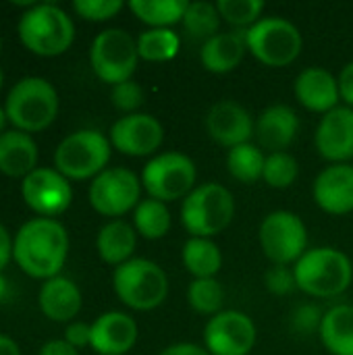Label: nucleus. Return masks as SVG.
Here are the masks:
<instances>
[{"mask_svg": "<svg viewBox=\"0 0 353 355\" xmlns=\"http://www.w3.org/2000/svg\"><path fill=\"white\" fill-rule=\"evenodd\" d=\"M69 254L67 229L54 218H31L12 239V258L33 279L58 277Z\"/></svg>", "mask_w": 353, "mask_h": 355, "instance_id": "f257e3e1", "label": "nucleus"}, {"mask_svg": "<svg viewBox=\"0 0 353 355\" xmlns=\"http://www.w3.org/2000/svg\"><path fill=\"white\" fill-rule=\"evenodd\" d=\"M298 289L312 297H337L350 289L353 264L341 250L314 248L308 250L293 266Z\"/></svg>", "mask_w": 353, "mask_h": 355, "instance_id": "f03ea898", "label": "nucleus"}, {"mask_svg": "<svg viewBox=\"0 0 353 355\" xmlns=\"http://www.w3.org/2000/svg\"><path fill=\"white\" fill-rule=\"evenodd\" d=\"M4 112L19 131H42L58 114V94L44 77H23L10 87Z\"/></svg>", "mask_w": 353, "mask_h": 355, "instance_id": "7ed1b4c3", "label": "nucleus"}, {"mask_svg": "<svg viewBox=\"0 0 353 355\" xmlns=\"http://www.w3.org/2000/svg\"><path fill=\"white\" fill-rule=\"evenodd\" d=\"M17 29L23 46L40 56L62 54L75 37L73 19L60 6L50 2L27 8L19 19Z\"/></svg>", "mask_w": 353, "mask_h": 355, "instance_id": "20e7f679", "label": "nucleus"}, {"mask_svg": "<svg viewBox=\"0 0 353 355\" xmlns=\"http://www.w3.org/2000/svg\"><path fill=\"white\" fill-rule=\"evenodd\" d=\"M235 216L231 191L218 183L198 185L181 206V225L191 237L210 239L223 233Z\"/></svg>", "mask_w": 353, "mask_h": 355, "instance_id": "39448f33", "label": "nucleus"}, {"mask_svg": "<svg viewBox=\"0 0 353 355\" xmlns=\"http://www.w3.org/2000/svg\"><path fill=\"white\" fill-rule=\"evenodd\" d=\"M112 287L125 306L137 312H148L164 304L169 295V277L156 262L131 258L114 268Z\"/></svg>", "mask_w": 353, "mask_h": 355, "instance_id": "423d86ee", "label": "nucleus"}, {"mask_svg": "<svg viewBox=\"0 0 353 355\" xmlns=\"http://www.w3.org/2000/svg\"><path fill=\"white\" fill-rule=\"evenodd\" d=\"M248 50L266 67L279 69L298 60L304 48L300 29L281 17H264L246 29Z\"/></svg>", "mask_w": 353, "mask_h": 355, "instance_id": "0eeeda50", "label": "nucleus"}, {"mask_svg": "<svg viewBox=\"0 0 353 355\" xmlns=\"http://www.w3.org/2000/svg\"><path fill=\"white\" fill-rule=\"evenodd\" d=\"M110 146V139L96 129L75 131L58 144L54 152V166L67 179H96L106 171Z\"/></svg>", "mask_w": 353, "mask_h": 355, "instance_id": "6e6552de", "label": "nucleus"}, {"mask_svg": "<svg viewBox=\"0 0 353 355\" xmlns=\"http://www.w3.org/2000/svg\"><path fill=\"white\" fill-rule=\"evenodd\" d=\"M198 171L189 156L181 152H164L154 156L141 171V185L150 198L158 202H175L187 198L196 189Z\"/></svg>", "mask_w": 353, "mask_h": 355, "instance_id": "1a4fd4ad", "label": "nucleus"}, {"mask_svg": "<svg viewBox=\"0 0 353 355\" xmlns=\"http://www.w3.org/2000/svg\"><path fill=\"white\" fill-rule=\"evenodd\" d=\"M139 52L137 40L131 37L125 29L110 27L98 33L89 48V62L94 73L112 85L129 81L137 69Z\"/></svg>", "mask_w": 353, "mask_h": 355, "instance_id": "9d476101", "label": "nucleus"}, {"mask_svg": "<svg viewBox=\"0 0 353 355\" xmlns=\"http://www.w3.org/2000/svg\"><path fill=\"white\" fill-rule=\"evenodd\" d=\"M260 248L275 266L295 264L308 252L304 220L289 210L270 212L260 225Z\"/></svg>", "mask_w": 353, "mask_h": 355, "instance_id": "9b49d317", "label": "nucleus"}, {"mask_svg": "<svg viewBox=\"0 0 353 355\" xmlns=\"http://www.w3.org/2000/svg\"><path fill=\"white\" fill-rule=\"evenodd\" d=\"M141 193V179L123 166L102 171L89 185V204L102 216H123L135 210Z\"/></svg>", "mask_w": 353, "mask_h": 355, "instance_id": "f8f14e48", "label": "nucleus"}, {"mask_svg": "<svg viewBox=\"0 0 353 355\" xmlns=\"http://www.w3.org/2000/svg\"><path fill=\"white\" fill-rule=\"evenodd\" d=\"M256 324L239 310H223L204 329V347L210 355H248L256 345Z\"/></svg>", "mask_w": 353, "mask_h": 355, "instance_id": "ddd939ff", "label": "nucleus"}, {"mask_svg": "<svg viewBox=\"0 0 353 355\" xmlns=\"http://www.w3.org/2000/svg\"><path fill=\"white\" fill-rule=\"evenodd\" d=\"M21 196L33 212L50 218L71 206L73 189L69 179L56 168H35L23 179Z\"/></svg>", "mask_w": 353, "mask_h": 355, "instance_id": "4468645a", "label": "nucleus"}, {"mask_svg": "<svg viewBox=\"0 0 353 355\" xmlns=\"http://www.w3.org/2000/svg\"><path fill=\"white\" fill-rule=\"evenodd\" d=\"M164 141L160 121L146 112L125 114L110 129V144L127 156H150Z\"/></svg>", "mask_w": 353, "mask_h": 355, "instance_id": "2eb2a0df", "label": "nucleus"}, {"mask_svg": "<svg viewBox=\"0 0 353 355\" xmlns=\"http://www.w3.org/2000/svg\"><path fill=\"white\" fill-rule=\"evenodd\" d=\"M316 150L333 164H350L353 158V108L337 106L316 127Z\"/></svg>", "mask_w": 353, "mask_h": 355, "instance_id": "dca6fc26", "label": "nucleus"}, {"mask_svg": "<svg viewBox=\"0 0 353 355\" xmlns=\"http://www.w3.org/2000/svg\"><path fill=\"white\" fill-rule=\"evenodd\" d=\"M254 129H256V123L252 121L250 112L233 100L216 102L206 114L208 135L218 146L229 148V150L250 144Z\"/></svg>", "mask_w": 353, "mask_h": 355, "instance_id": "f3484780", "label": "nucleus"}, {"mask_svg": "<svg viewBox=\"0 0 353 355\" xmlns=\"http://www.w3.org/2000/svg\"><path fill=\"white\" fill-rule=\"evenodd\" d=\"M314 202L333 216L353 212V164H331L314 181Z\"/></svg>", "mask_w": 353, "mask_h": 355, "instance_id": "a211bd4d", "label": "nucleus"}, {"mask_svg": "<svg viewBox=\"0 0 353 355\" xmlns=\"http://www.w3.org/2000/svg\"><path fill=\"white\" fill-rule=\"evenodd\" d=\"M137 341V322L125 312H104L92 324L89 347L100 355H125Z\"/></svg>", "mask_w": 353, "mask_h": 355, "instance_id": "6ab92c4d", "label": "nucleus"}, {"mask_svg": "<svg viewBox=\"0 0 353 355\" xmlns=\"http://www.w3.org/2000/svg\"><path fill=\"white\" fill-rule=\"evenodd\" d=\"M298 102L312 110V112H331L333 108L339 106L341 92H339V79L322 69V67H308L304 69L293 85Z\"/></svg>", "mask_w": 353, "mask_h": 355, "instance_id": "aec40b11", "label": "nucleus"}, {"mask_svg": "<svg viewBox=\"0 0 353 355\" xmlns=\"http://www.w3.org/2000/svg\"><path fill=\"white\" fill-rule=\"evenodd\" d=\"M300 131V116L291 106L285 104H273L256 121L254 135L258 137L260 146L264 150L273 152H285L295 135Z\"/></svg>", "mask_w": 353, "mask_h": 355, "instance_id": "412c9836", "label": "nucleus"}, {"mask_svg": "<svg viewBox=\"0 0 353 355\" xmlns=\"http://www.w3.org/2000/svg\"><path fill=\"white\" fill-rule=\"evenodd\" d=\"M37 304L46 318L54 322H69L81 310V291L71 279L58 275L42 285Z\"/></svg>", "mask_w": 353, "mask_h": 355, "instance_id": "4be33fe9", "label": "nucleus"}, {"mask_svg": "<svg viewBox=\"0 0 353 355\" xmlns=\"http://www.w3.org/2000/svg\"><path fill=\"white\" fill-rule=\"evenodd\" d=\"M246 52H248L246 29H235L227 33H216L214 37L206 40L202 44L200 58L206 71L223 75L237 69Z\"/></svg>", "mask_w": 353, "mask_h": 355, "instance_id": "5701e85b", "label": "nucleus"}, {"mask_svg": "<svg viewBox=\"0 0 353 355\" xmlns=\"http://www.w3.org/2000/svg\"><path fill=\"white\" fill-rule=\"evenodd\" d=\"M37 146L25 131L10 129L0 135V173L8 177H27L35 171Z\"/></svg>", "mask_w": 353, "mask_h": 355, "instance_id": "b1692460", "label": "nucleus"}, {"mask_svg": "<svg viewBox=\"0 0 353 355\" xmlns=\"http://www.w3.org/2000/svg\"><path fill=\"white\" fill-rule=\"evenodd\" d=\"M135 245H137L135 229L121 218L106 223L96 237V250L100 258L110 266H121L129 262L135 252Z\"/></svg>", "mask_w": 353, "mask_h": 355, "instance_id": "393cba45", "label": "nucleus"}, {"mask_svg": "<svg viewBox=\"0 0 353 355\" xmlns=\"http://www.w3.org/2000/svg\"><path fill=\"white\" fill-rule=\"evenodd\" d=\"M320 341L333 355H353V306L339 304L325 312Z\"/></svg>", "mask_w": 353, "mask_h": 355, "instance_id": "a878e982", "label": "nucleus"}, {"mask_svg": "<svg viewBox=\"0 0 353 355\" xmlns=\"http://www.w3.org/2000/svg\"><path fill=\"white\" fill-rule=\"evenodd\" d=\"M183 266L193 279H214L223 266V254L212 239L189 237L181 252Z\"/></svg>", "mask_w": 353, "mask_h": 355, "instance_id": "bb28decb", "label": "nucleus"}, {"mask_svg": "<svg viewBox=\"0 0 353 355\" xmlns=\"http://www.w3.org/2000/svg\"><path fill=\"white\" fill-rule=\"evenodd\" d=\"M189 2L187 0H131L129 8L131 12L148 23L152 29H169L171 25L183 21L185 10Z\"/></svg>", "mask_w": 353, "mask_h": 355, "instance_id": "cd10ccee", "label": "nucleus"}, {"mask_svg": "<svg viewBox=\"0 0 353 355\" xmlns=\"http://www.w3.org/2000/svg\"><path fill=\"white\" fill-rule=\"evenodd\" d=\"M264 164H266V156L254 144L237 146V148L229 150V154H227L229 175L248 185H252L264 177Z\"/></svg>", "mask_w": 353, "mask_h": 355, "instance_id": "c85d7f7f", "label": "nucleus"}, {"mask_svg": "<svg viewBox=\"0 0 353 355\" xmlns=\"http://www.w3.org/2000/svg\"><path fill=\"white\" fill-rule=\"evenodd\" d=\"M135 231L146 239H162L171 229V212L164 202L154 198L141 200L133 212Z\"/></svg>", "mask_w": 353, "mask_h": 355, "instance_id": "c756f323", "label": "nucleus"}, {"mask_svg": "<svg viewBox=\"0 0 353 355\" xmlns=\"http://www.w3.org/2000/svg\"><path fill=\"white\" fill-rule=\"evenodd\" d=\"M181 40L173 29H146L137 37L139 58L150 62H166L177 56Z\"/></svg>", "mask_w": 353, "mask_h": 355, "instance_id": "7c9ffc66", "label": "nucleus"}, {"mask_svg": "<svg viewBox=\"0 0 353 355\" xmlns=\"http://www.w3.org/2000/svg\"><path fill=\"white\" fill-rule=\"evenodd\" d=\"M187 302L193 312L212 318L223 312L225 289L216 279H193L187 287Z\"/></svg>", "mask_w": 353, "mask_h": 355, "instance_id": "2f4dec72", "label": "nucleus"}, {"mask_svg": "<svg viewBox=\"0 0 353 355\" xmlns=\"http://www.w3.org/2000/svg\"><path fill=\"white\" fill-rule=\"evenodd\" d=\"M185 31L196 40H210L218 33L221 27V12L212 2H189L185 17H183Z\"/></svg>", "mask_w": 353, "mask_h": 355, "instance_id": "473e14b6", "label": "nucleus"}, {"mask_svg": "<svg viewBox=\"0 0 353 355\" xmlns=\"http://www.w3.org/2000/svg\"><path fill=\"white\" fill-rule=\"evenodd\" d=\"M300 177V164L289 152H273L266 156L264 164V181L275 189L291 187Z\"/></svg>", "mask_w": 353, "mask_h": 355, "instance_id": "72a5a7b5", "label": "nucleus"}, {"mask_svg": "<svg viewBox=\"0 0 353 355\" xmlns=\"http://www.w3.org/2000/svg\"><path fill=\"white\" fill-rule=\"evenodd\" d=\"M216 8L221 12V19L235 25L237 29H250L254 23L260 21V15L264 10L262 0H218Z\"/></svg>", "mask_w": 353, "mask_h": 355, "instance_id": "f704fd0d", "label": "nucleus"}, {"mask_svg": "<svg viewBox=\"0 0 353 355\" xmlns=\"http://www.w3.org/2000/svg\"><path fill=\"white\" fill-rule=\"evenodd\" d=\"M110 98H112L114 108H119V110H123V112H127V114H135L137 108H139V106L144 104V100H146L141 85H139L137 81H133V79L123 81V83H119V85H112Z\"/></svg>", "mask_w": 353, "mask_h": 355, "instance_id": "c9c22d12", "label": "nucleus"}, {"mask_svg": "<svg viewBox=\"0 0 353 355\" xmlns=\"http://www.w3.org/2000/svg\"><path fill=\"white\" fill-rule=\"evenodd\" d=\"M73 8L79 17L87 21H108L123 8V2L121 0H75Z\"/></svg>", "mask_w": 353, "mask_h": 355, "instance_id": "e433bc0d", "label": "nucleus"}, {"mask_svg": "<svg viewBox=\"0 0 353 355\" xmlns=\"http://www.w3.org/2000/svg\"><path fill=\"white\" fill-rule=\"evenodd\" d=\"M322 318H325V314L320 312L318 306H314V304H302L291 314V329L298 335L310 337L314 333H320Z\"/></svg>", "mask_w": 353, "mask_h": 355, "instance_id": "4c0bfd02", "label": "nucleus"}, {"mask_svg": "<svg viewBox=\"0 0 353 355\" xmlns=\"http://www.w3.org/2000/svg\"><path fill=\"white\" fill-rule=\"evenodd\" d=\"M264 285L273 295H289L298 289L295 272L289 266H273L264 275Z\"/></svg>", "mask_w": 353, "mask_h": 355, "instance_id": "58836bf2", "label": "nucleus"}, {"mask_svg": "<svg viewBox=\"0 0 353 355\" xmlns=\"http://www.w3.org/2000/svg\"><path fill=\"white\" fill-rule=\"evenodd\" d=\"M64 341L73 345L75 349L85 347L92 343V324L85 322H71L64 331Z\"/></svg>", "mask_w": 353, "mask_h": 355, "instance_id": "ea45409f", "label": "nucleus"}, {"mask_svg": "<svg viewBox=\"0 0 353 355\" xmlns=\"http://www.w3.org/2000/svg\"><path fill=\"white\" fill-rule=\"evenodd\" d=\"M339 79V92H341V100L347 102V106L353 108V60L347 62L341 71Z\"/></svg>", "mask_w": 353, "mask_h": 355, "instance_id": "a19ab883", "label": "nucleus"}, {"mask_svg": "<svg viewBox=\"0 0 353 355\" xmlns=\"http://www.w3.org/2000/svg\"><path fill=\"white\" fill-rule=\"evenodd\" d=\"M37 355H79V352L73 345H69L64 339H54L44 343Z\"/></svg>", "mask_w": 353, "mask_h": 355, "instance_id": "79ce46f5", "label": "nucleus"}, {"mask_svg": "<svg viewBox=\"0 0 353 355\" xmlns=\"http://www.w3.org/2000/svg\"><path fill=\"white\" fill-rule=\"evenodd\" d=\"M160 355H210L206 347H200L196 343H175L166 349H162Z\"/></svg>", "mask_w": 353, "mask_h": 355, "instance_id": "37998d69", "label": "nucleus"}, {"mask_svg": "<svg viewBox=\"0 0 353 355\" xmlns=\"http://www.w3.org/2000/svg\"><path fill=\"white\" fill-rule=\"evenodd\" d=\"M12 254V243H10V235L8 231L0 225V270L6 266V262L10 260Z\"/></svg>", "mask_w": 353, "mask_h": 355, "instance_id": "c03bdc74", "label": "nucleus"}, {"mask_svg": "<svg viewBox=\"0 0 353 355\" xmlns=\"http://www.w3.org/2000/svg\"><path fill=\"white\" fill-rule=\"evenodd\" d=\"M0 355H21V349L10 337L0 335Z\"/></svg>", "mask_w": 353, "mask_h": 355, "instance_id": "a18cd8bd", "label": "nucleus"}, {"mask_svg": "<svg viewBox=\"0 0 353 355\" xmlns=\"http://www.w3.org/2000/svg\"><path fill=\"white\" fill-rule=\"evenodd\" d=\"M8 293H10V287H8V281H6V277L0 272V302H4L6 297H8Z\"/></svg>", "mask_w": 353, "mask_h": 355, "instance_id": "49530a36", "label": "nucleus"}, {"mask_svg": "<svg viewBox=\"0 0 353 355\" xmlns=\"http://www.w3.org/2000/svg\"><path fill=\"white\" fill-rule=\"evenodd\" d=\"M6 121H8V116H6V112H4V108L0 106V135L6 131L4 127H6Z\"/></svg>", "mask_w": 353, "mask_h": 355, "instance_id": "de8ad7c7", "label": "nucleus"}, {"mask_svg": "<svg viewBox=\"0 0 353 355\" xmlns=\"http://www.w3.org/2000/svg\"><path fill=\"white\" fill-rule=\"evenodd\" d=\"M2 81H4V73H2V69H0V87H2Z\"/></svg>", "mask_w": 353, "mask_h": 355, "instance_id": "09e8293b", "label": "nucleus"}, {"mask_svg": "<svg viewBox=\"0 0 353 355\" xmlns=\"http://www.w3.org/2000/svg\"><path fill=\"white\" fill-rule=\"evenodd\" d=\"M0 50H2V37H0Z\"/></svg>", "mask_w": 353, "mask_h": 355, "instance_id": "8fccbe9b", "label": "nucleus"}]
</instances>
